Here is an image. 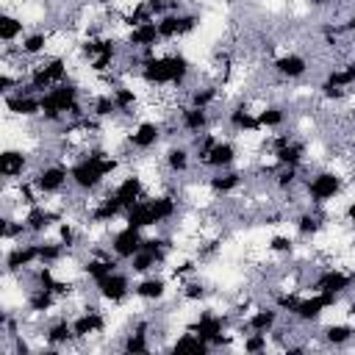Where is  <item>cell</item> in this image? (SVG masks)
<instances>
[{"label":"cell","mask_w":355,"mask_h":355,"mask_svg":"<svg viewBox=\"0 0 355 355\" xmlns=\"http://www.w3.org/2000/svg\"><path fill=\"white\" fill-rule=\"evenodd\" d=\"M219 97V86H194L191 94H189V103L191 105H200V108H211Z\"/></svg>","instance_id":"obj_48"},{"label":"cell","mask_w":355,"mask_h":355,"mask_svg":"<svg viewBox=\"0 0 355 355\" xmlns=\"http://www.w3.org/2000/svg\"><path fill=\"white\" fill-rule=\"evenodd\" d=\"M111 191H114V197L122 202V208H125V211H128L130 205H136V202H139V200L147 194L144 180H141L139 175H133V172H130V175H125V178H122V180H119V183H116Z\"/></svg>","instance_id":"obj_26"},{"label":"cell","mask_w":355,"mask_h":355,"mask_svg":"<svg viewBox=\"0 0 355 355\" xmlns=\"http://www.w3.org/2000/svg\"><path fill=\"white\" fill-rule=\"evenodd\" d=\"M133 297L141 302H161L166 297V277H161L155 272L141 275V280L133 283Z\"/></svg>","instance_id":"obj_24"},{"label":"cell","mask_w":355,"mask_h":355,"mask_svg":"<svg viewBox=\"0 0 355 355\" xmlns=\"http://www.w3.org/2000/svg\"><path fill=\"white\" fill-rule=\"evenodd\" d=\"M277 322H280V308L272 302V305H261V308H255L247 319H244V324H241V330H255V333H275L277 330Z\"/></svg>","instance_id":"obj_22"},{"label":"cell","mask_w":355,"mask_h":355,"mask_svg":"<svg viewBox=\"0 0 355 355\" xmlns=\"http://www.w3.org/2000/svg\"><path fill=\"white\" fill-rule=\"evenodd\" d=\"M25 169H28V155H25L22 150L8 147V150L0 153V175H3L6 183L19 180V178L25 175Z\"/></svg>","instance_id":"obj_28"},{"label":"cell","mask_w":355,"mask_h":355,"mask_svg":"<svg viewBox=\"0 0 355 355\" xmlns=\"http://www.w3.org/2000/svg\"><path fill=\"white\" fill-rule=\"evenodd\" d=\"M272 69H275L277 78H283V80H300V78L311 69V64H308V58L300 55V53H283V55H277V58L272 61Z\"/></svg>","instance_id":"obj_23"},{"label":"cell","mask_w":355,"mask_h":355,"mask_svg":"<svg viewBox=\"0 0 355 355\" xmlns=\"http://www.w3.org/2000/svg\"><path fill=\"white\" fill-rule=\"evenodd\" d=\"M64 80H69V64H67L64 55H53V58L36 61V64L28 69L22 86H25L28 92H33V94H44L47 89H53V86H58V83H64Z\"/></svg>","instance_id":"obj_5"},{"label":"cell","mask_w":355,"mask_h":355,"mask_svg":"<svg viewBox=\"0 0 355 355\" xmlns=\"http://www.w3.org/2000/svg\"><path fill=\"white\" fill-rule=\"evenodd\" d=\"M355 286V272L338 269V266H324L313 280H311V291H327V294H347Z\"/></svg>","instance_id":"obj_10"},{"label":"cell","mask_w":355,"mask_h":355,"mask_svg":"<svg viewBox=\"0 0 355 355\" xmlns=\"http://www.w3.org/2000/svg\"><path fill=\"white\" fill-rule=\"evenodd\" d=\"M191 61L183 55V53H164L158 55L155 47L150 50H141V58H139V78L141 83H147L150 89H183L189 75H191Z\"/></svg>","instance_id":"obj_1"},{"label":"cell","mask_w":355,"mask_h":355,"mask_svg":"<svg viewBox=\"0 0 355 355\" xmlns=\"http://www.w3.org/2000/svg\"><path fill=\"white\" fill-rule=\"evenodd\" d=\"M272 183H275V189L277 191H291L297 183H300V166H277L275 172H272Z\"/></svg>","instance_id":"obj_46"},{"label":"cell","mask_w":355,"mask_h":355,"mask_svg":"<svg viewBox=\"0 0 355 355\" xmlns=\"http://www.w3.org/2000/svg\"><path fill=\"white\" fill-rule=\"evenodd\" d=\"M344 219H347V222L355 227V200H349V202L344 205Z\"/></svg>","instance_id":"obj_56"},{"label":"cell","mask_w":355,"mask_h":355,"mask_svg":"<svg viewBox=\"0 0 355 355\" xmlns=\"http://www.w3.org/2000/svg\"><path fill=\"white\" fill-rule=\"evenodd\" d=\"M194 272H197V261H191V258H189V261H180L178 266H172V272H169V275H172V280H186V277H189V275H194Z\"/></svg>","instance_id":"obj_55"},{"label":"cell","mask_w":355,"mask_h":355,"mask_svg":"<svg viewBox=\"0 0 355 355\" xmlns=\"http://www.w3.org/2000/svg\"><path fill=\"white\" fill-rule=\"evenodd\" d=\"M116 216H125V208H122V202L114 197V191H108L103 200H97V202L89 208V222H94V225H105V222H111V219H116Z\"/></svg>","instance_id":"obj_29"},{"label":"cell","mask_w":355,"mask_h":355,"mask_svg":"<svg viewBox=\"0 0 355 355\" xmlns=\"http://www.w3.org/2000/svg\"><path fill=\"white\" fill-rule=\"evenodd\" d=\"M352 338H355V327L347 324V322H333V324H327V327L322 330V341H324L327 347H344V344H349Z\"/></svg>","instance_id":"obj_43"},{"label":"cell","mask_w":355,"mask_h":355,"mask_svg":"<svg viewBox=\"0 0 355 355\" xmlns=\"http://www.w3.org/2000/svg\"><path fill=\"white\" fill-rule=\"evenodd\" d=\"M236 158H239V147L230 139H216L211 144V150L202 158H197V161H200V166L216 172V169H230L236 164Z\"/></svg>","instance_id":"obj_15"},{"label":"cell","mask_w":355,"mask_h":355,"mask_svg":"<svg viewBox=\"0 0 355 355\" xmlns=\"http://www.w3.org/2000/svg\"><path fill=\"white\" fill-rule=\"evenodd\" d=\"M61 219H64V214H61V211H53V208L42 205V202L31 205V208L22 214V222H25V227H28V233H31V236L44 233L53 222H61Z\"/></svg>","instance_id":"obj_21"},{"label":"cell","mask_w":355,"mask_h":355,"mask_svg":"<svg viewBox=\"0 0 355 355\" xmlns=\"http://www.w3.org/2000/svg\"><path fill=\"white\" fill-rule=\"evenodd\" d=\"M178 125H180V130H186L191 136L205 133L211 128V108H200V105L183 103V105H178Z\"/></svg>","instance_id":"obj_19"},{"label":"cell","mask_w":355,"mask_h":355,"mask_svg":"<svg viewBox=\"0 0 355 355\" xmlns=\"http://www.w3.org/2000/svg\"><path fill=\"white\" fill-rule=\"evenodd\" d=\"M164 261H166L164 252H153V250H144V247H141V250L128 261V263H130L128 269H130L133 275H150V272H155V266H161Z\"/></svg>","instance_id":"obj_37"},{"label":"cell","mask_w":355,"mask_h":355,"mask_svg":"<svg viewBox=\"0 0 355 355\" xmlns=\"http://www.w3.org/2000/svg\"><path fill=\"white\" fill-rule=\"evenodd\" d=\"M164 166H166L172 175L189 172V166H191V150L183 147V144H172V147L164 153Z\"/></svg>","instance_id":"obj_38"},{"label":"cell","mask_w":355,"mask_h":355,"mask_svg":"<svg viewBox=\"0 0 355 355\" xmlns=\"http://www.w3.org/2000/svg\"><path fill=\"white\" fill-rule=\"evenodd\" d=\"M119 169V158L105 153V150H89L80 153V158H75L69 164V183L80 191V194H94L108 175H114Z\"/></svg>","instance_id":"obj_2"},{"label":"cell","mask_w":355,"mask_h":355,"mask_svg":"<svg viewBox=\"0 0 355 355\" xmlns=\"http://www.w3.org/2000/svg\"><path fill=\"white\" fill-rule=\"evenodd\" d=\"M161 136H164V125L161 122H155V119H141V122H136L130 130H128V144L133 147V150H153L158 141H161Z\"/></svg>","instance_id":"obj_14"},{"label":"cell","mask_w":355,"mask_h":355,"mask_svg":"<svg viewBox=\"0 0 355 355\" xmlns=\"http://www.w3.org/2000/svg\"><path fill=\"white\" fill-rule=\"evenodd\" d=\"M72 341H75L72 319H55V322H50V324L44 327V344H47L50 352H53V349H61V347H67V344H72Z\"/></svg>","instance_id":"obj_30"},{"label":"cell","mask_w":355,"mask_h":355,"mask_svg":"<svg viewBox=\"0 0 355 355\" xmlns=\"http://www.w3.org/2000/svg\"><path fill=\"white\" fill-rule=\"evenodd\" d=\"M25 233H28V227H25L22 219H11V216H6V219L0 222V236H3V241H17V239H22Z\"/></svg>","instance_id":"obj_50"},{"label":"cell","mask_w":355,"mask_h":355,"mask_svg":"<svg viewBox=\"0 0 355 355\" xmlns=\"http://www.w3.org/2000/svg\"><path fill=\"white\" fill-rule=\"evenodd\" d=\"M42 97V119L53 125H64L69 119H83L89 111L83 108L80 100V86L72 80H64L53 89H47Z\"/></svg>","instance_id":"obj_3"},{"label":"cell","mask_w":355,"mask_h":355,"mask_svg":"<svg viewBox=\"0 0 355 355\" xmlns=\"http://www.w3.org/2000/svg\"><path fill=\"white\" fill-rule=\"evenodd\" d=\"M344 189V178L333 169H319L311 178H305V197L311 205H327L333 202Z\"/></svg>","instance_id":"obj_7"},{"label":"cell","mask_w":355,"mask_h":355,"mask_svg":"<svg viewBox=\"0 0 355 355\" xmlns=\"http://www.w3.org/2000/svg\"><path fill=\"white\" fill-rule=\"evenodd\" d=\"M25 36V22H22V17H17V14H11V11H3L0 14V42L3 44H14L17 39H22Z\"/></svg>","instance_id":"obj_39"},{"label":"cell","mask_w":355,"mask_h":355,"mask_svg":"<svg viewBox=\"0 0 355 355\" xmlns=\"http://www.w3.org/2000/svg\"><path fill=\"white\" fill-rule=\"evenodd\" d=\"M122 349H125V352H133V355H144V352H150V322H147V319L136 322V324L125 333Z\"/></svg>","instance_id":"obj_32"},{"label":"cell","mask_w":355,"mask_h":355,"mask_svg":"<svg viewBox=\"0 0 355 355\" xmlns=\"http://www.w3.org/2000/svg\"><path fill=\"white\" fill-rule=\"evenodd\" d=\"M161 42V33H158V22H144V25H136V28H128V36H125V44L130 50H150Z\"/></svg>","instance_id":"obj_27"},{"label":"cell","mask_w":355,"mask_h":355,"mask_svg":"<svg viewBox=\"0 0 355 355\" xmlns=\"http://www.w3.org/2000/svg\"><path fill=\"white\" fill-rule=\"evenodd\" d=\"M119 269V258L114 255V252H92L86 261H83V266H80V272L92 280V283H100L103 277H108L111 272H116Z\"/></svg>","instance_id":"obj_20"},{"label":"cell","mask_w":355,"mask_h":355,"mask_svg":"<svg viewBox=\"0 0 355 355\" xmlns=\"http://www.w3.org/2000/svg\"><path fill=\"white\" fill-rule=\"evenodd\" d=\"M255 116H258V128H261V133H263V130H280V128L286 125V111H283V105H275V103L258 108Z\"/></svg>","instance_id":"obj_41"},{"label":"cell","mask_w":355,"mask_h":355,"mask_svg":"<svg viewBox=\"0 0 355 355\" xmlns=\"http://www.w3.org/2000/svg\"><path fill=\"white\" fill-rule=\"evenodd\" d=\"M349 86H355V61H347L341 67H333L324 75V80L319 83V92L322 89H349Z\"/></svg>","instance_id":"obj_33"},{"label":"cell","mask_w":355,"mask_h":355,"mask_svg":"<svg viewBox=\"0 0 355 355\" xmlns=\"http://www.w3.org/2000/svg\"><path fill=\"white\" fill-rule=\"evenodd\" d=\"M294 227H297V233H300L302 239H313V236L322 233V227H324V216L316 211V205H311L308 211H302V214L294 216Z\"/></svg>","instance_id":"obj_35"},{"label":"cell","mask_w":355,"mask_h":355,"mask_svg":"<svg viewBox=\"0 0 355 355\" xmlns=\"http://www.w3.org/2000/svg\"><path fill=\"white\" fill-rule=\"evenodd\" d=\"M266 250L275 252V255H291V252H294V239L277 233V236H272V239L266 241Z\"/></svg>","instance_id":"obj_53"},{"label":"cell","mask_w":355,"mask_h":355,"mask_svg":"<svg viewBox=\"0 0 355 355\" xmlns=\"http://www.w3.org/2000/svg\"><path fill=\"white\" fill-rule=\"evenodd\" d=\"M327 3H347V0H311V6H327Z\"/></svg>","instance_id":"obj_58"},{"label":"cell","mask_w":355,"mask_h":355,"mask_svg":"<svg viewBox=\"0 0 355 355\" xmlns=\"http://www.w3.org/2000/svg\"><path fill=\"white\" fill-rule=\"evenodd\" d=\"M225 119H227V128L236 130V133H261V128H258V116H255V111H252L247 103H236V105H230Z\"/></svg>","instance_id":"obj_25"},{"label":"cell","mask_w":355,"mask_h":355,"mask_svg":"<svg viewBox=\"0 0 355 355\" xmlns=\"http://www.w3.org/2000/svg\"><path fill=\"white\" fill-rule=\"evenodd\" d=\"M108 327V319L105 313L97 308V305H86L75 319H72V330H75V341H86V338H94L100 333H105Z\"/></svg>","instance_id":"obj_13"},{"label":"cell","mask_w":355,"mask_h":355,"mask_svg":"<svg viewBox=\"0 0 355 355\" xmlns=\"http://www.w3.org/2000/svg\"><path fill=\"white\" fill-rule=\"evenodd\" d=\"M33 186H36V191L42 194V197H53V194H58V191H64V186L69 183V166L67 164H44L42 169H36L33 172Z\"/></svg>","instance_id":"obj_9"},{"label":"cell","mask_w":355,"mask_h":355,"mask_svg":"<svg viewBox=\"0 0 355 355\" xmlns=\"http://www.w3.org/2000/svg\"><path fill=\"white\" fill-rule=\"evenodd\" d=\"M116 111H119V108H116V103H114L111 92H108V94L94 97V100H92V105H89V114H92V116H97V119H108V116H114Z\"/></svg>","instance_id":"obj_49"},{"label":"cell","mask_w":355,"mask_h":355,"mask_svg":"<svg viewBox=\"0 0 355 355\" xmlns=\"http://www.w3.org/2000/svg\"><path fill=\"white\" fill-rule=\"evenodd\" d=\"M180 297L183 300H189V302H202L205 297H208V288H205V283H200V280H183V286H180Z\"/></svg>","instance_id":"obj_51"},{"label":"cell","mask_w":355,"mask_h":355,"mask_svg":"<svg viewBox=\"0 0 355 355\" xmlns=\"http://www.w3.org/2000/svg\"><path fill=\"white\" fill-rule=\"evenodd\" d=\"M6 111L14 114V116H22V119H31V116H42V97L28 92L25 86L6 94Z\"/></svg>","instance_id":"obj_17"},{"label":"cell","mask_w":355,"mask_h":355,"mask_svg":"<svg viewBox=\"0 0 355 355\" xmlns=\"http://www.w3.org/2000/svg\"><path fill=\"white\" fill-rule=\"evenodd\" d=\"M58 241H61V244H67V250L78 247V230H75V225H72V222H67V219H61V222H58Z\"/></svg>","instance_id":"obj_54"},{"label":"cell","mask_w":355,"mask_h":355,"mask_svg":"<svg viewBox=\"0 0 355 355\" xmlns=\"http://www.w3.org/2000/svg\"><path fill=\"white\" fill-rule=\"evenodd\" d=\"M275 305L280 311H286L288 316H294L302 324H313L324 316V311L338 305L336 294L327 291H311V294H297V291H280L275 294Z\"/></svg>","instance_id":"obj_4"},{"label":"cell","mask_w":355,"mask_h":355,"mask_svg":"<svg viewBox=\"0 0 355 355\" xmlns=\"http://www.w3.org/2000/svg\"><path fill=\"white\" fill-rule=\"evenodd\" d=\"M272 158L277 166H302L305 161V144L297 141L288 133L272 136Z\"/></svg>","instance_id":"obj_12"},{"label":"cell","mask_w":355,"mask_h":355,"mask_svg":"<svg viewBox=\"0 0 355 355\" xmlns=\"http://www.w3.org/2000/svg\"><path fill=\"white\" fill-rule=\"evenodd\" d=\"M67 244H61V241H39V263H50V266H55V263H61L64 258H67Z\"/></svg>","instance_id":"obj_47"},{"label":"cell","mask_w":355,"mask_h":355,"mask_svg":"<svg viewBox=\"0 0 355 355\" xmlns=\"http://www.w3.org/2000/svg\"><path fill=\"white\" fill-rule=\"evenodd\" d=\"M39 263V241H28V244H14L8 252H6V272L8 275H19V272H28Z\"/></svg>","instance_id":"obj_16"},{"label":"cell","mask_w":355,"mask_h":355,"mask_svg":"<svg viewBox=\"0 0 355 355\" xmlns=\"http://www.w3.org/2000/svg\"><path fill=\"white\" fill-rule=\"evenodd\" d=\"M266 347H269V333L247 330L244 338H241V349H244V352H263Z\"/></svg>","instance_id":"obj_52"},{"label":"cell","mask_w":355,"mask_h":355,"mask_svg":"<svg viewBox=\"0 0 355 355\" xmlns=\"http://www.w3.org/2000/svg\"><path fill=\"white\" fill-rule=\"evenodd\" d=\"M241 183H244V175L236 172L233 166H230V169H216V172L208 178V189H211L214 194H219V197H230Z\"/></svg>","instance_id":"obj_31"},{"label":"cell","mask_w":355,"mask_h":355,"mask_svg":"<svg viewBox=\"0 0 355 355\" xmlns=\"http://www.w3.org/2000/svg\"><path fill=\"white\" fill-rule=\"evenodd\" d=\"M227 327H230V316H227V313H216V311H202L194 322L186 324V330H191V333H197L200 338H205V341L211 344V349L230 344Z\"/></svg>","instance_id":"obj_6"},{"label":"cell","mask_w":355,"mask_h":355,"mask_svg":"<svg viewBox=\"0 0 355 355\" xmlns=\"http://www.w3.org/2000/svg\"><path fill=\"white\" fill-rule=\"evenodd\" d=\"M94 288H97V297L103 300V302H108V305H122L130 294H133V283H130V277L125 275V272H111L108 277H103L100 283H94Z\"/></svg>","instance_id":"obj_11"},{"label":"cell","mask_w":355,"mask_h":355,"mask_svg":"<svg viewBox=\"0 0 355 355\" xmlns=\"http://www.w3.org/2000/svg\"><path fill=\"white\" fill-rule=\"evenodd\" d=\"M58 294H53L50 288H31V294H28V311L31 313H36V316H42V313H50L55 305H58Z\"/></svg>","instance_id":"obj_40"},{"label":"cell","mask_w":355,"mask_h":355,"mask_svg":"<svg viewBox=\"0 0 355 355\" xmlns=\"http://www.w3.org/2000/svg\"><path fill=\"white\" fill-rule=\"evenodd\" d=\"M119 19H122V25H128V28H136V25L153 22L155 17H153V11H150L147 0H136V3H133L128 11H122V14H119Z\"/></svg>","instance_id":"obj_44"},{"label":"cell","mask_w":355,"mask_h":355,"mask_svg":"<svg viewBox=\"0 0 355 355\" xmlns=\"http://www.w3.org/2000/svg\"><path fill=\"white\" fill-rule=\"evenodd\" d=\"M158 22V33H161V42H175V39H183L189 36L197 25H200V14H186V11H169L164 17L155 19Z\"/></svg>","instance_id":"obj_8"},{"label":"cell","mask_w":355,"mask_h":355,"mask_svg":"<svg viewBox=\"0 0 355 355\" xmlns=\"http://www.w3.org/2000/svg\"><path fill=\"white\" fill-rule=\"evenodd\" d=\"M169 349H172V352H197V355H205V352H211V344H208L205 338H200L197 333L183 330V333L172 341Z\"/></svg>","instance_id":"obj_42"},{"label":"cell","mask_w":355,"mask_h":355,"mask_svg":"<svg viewBox=\"0 0 355 355\" xmlns=\"http://www.w3.org/2000/svg\"><path fill=\"white\" fill-rule=\"evenodd\" d=\"M147 202H150L155 227L164 225V222H169V219L178 214V200H175L172 194H147Z\"/></svg>","instance_id":"obj_34"},{"label":"cell","mask_w":355,"mask_h":355,"mask_svg":"<svg viewBox=\"0 0 355 355\" xmlns=\"http://www.w3.org/2000/svg\"><path fill=\"white\" fill-rule=\"evenodd\" d=\"M111 97H114V103H116V108H119L122 114H136L133 108H136V103H139V94H136L130 86H122V83L111 86Z\"/></svg>","instance_id":"obj_45"},{"label":"cell","mask_w":355,"mask_h":355,"mask_svg":"<svg viewBox=\"0 0 355 355\" xmlns=\"http://www.w3.org/2000/svg\"><path fill=\"white\" fill-rule=\"evenodd\" d=\"M341 28H344V33H349V36H355V14L347 19V22H341Z\"/></svg>","instance_id":"obj_57"},{"label":"cell","mask_w":355,"mask_h":355,"mask_svg":"<svg viewBox=\"0 0 355 355\" xmlns=\"http://www.w3.org/2000/svg\"><path fill=\"white\" fill-rule=\"evenodd\" d=\"M141 244H144L141 230L125 225V227H119V230L111 236V244H108V247H111V252H114L119 261H130V258L141 250Z\"/></svg>","instance_id":"obj_18"},{"label":"cell","mask_w":355,"mask_h":355,"mask_svg":"<svg viewBox=\"0 0 355 355\" xmlns=\"http://www.w3.org/2000/svg\"><path fill=\"white\" fill-rule=\"evenodd\" d=\"M47 47H50V33H47V31H31V33H25V36L19 39V44H17L19 55H25V58H36V55H42Z\"/></svg>","instance_id":"obj_36"}]
</instances>
